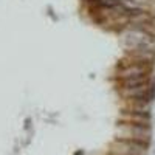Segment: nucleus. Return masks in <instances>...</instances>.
Segmentation results:
<instances>
[{"label": "nucleus", "mask_w": 155, "mask_h": 155, "mask_svg": "<svg viewBox=\"0 0 155 155\" xmlns=\"http://www.w3.org/2000/svg\"><path fill=\"white\" fill-rule=\"evenodd\" d=\"M152 127L150 124H135V123H124L118 121L116 126V138L120 140H138L150 143Z\"/></svg>", "instance_id": "obj_1"}, {"label": "nucleus", "mask_w": 155, "mask_h": 155, "mask_svg": "<svg viewBox=\"0 0 155 155\" xmlns=\"http://www.w3.org/2000/svg\"><path fill=\"white\" fill-rule=\"evenodd\" d=\"M147 141H138V140H120L115 138L110 144V153L116 155H144L149 149Z\"/></svg>", "instance_id": "obj_2"}, {"label": "nucleus", "mask_w": 155, "mask_h": 155, "mask_svg": "<svg viewBox=\"0 0 155 155\" xmlns=\"http://www.w3.org/2000/svg\"><path fill=\"white\" fill-rule=\"evenodd\" d=\"M153 64H138V62H124L116 67V79H129V78H140L152 74Z\"/></svg>", "instance_id": "obj_3"}, {"label": "nucleus", "mask_w": 155, "mask_h": 155, "mask_svg": "<svg viewBox=\"0 0 155 155\" xmlns=\"http://www.w3.org/2000/svg\"><path fill=\"white\" fill-rule=\"evenodd\" d=\"M150 120H152L150 110H129V109H121V113L118 115V121H124V123L150 124Z\"/></svg>", "instance_id": "obj_4"}, {"label": "nucleus", "mask_w": 155, "mask_h": 155, "mask_svg": "<svg viewBox=\"0 0 155 155\" xmlns=\"http://www.w3.org/2000/svg\"><path fill=\"white\" fill-rule=\"evenodd\" d=\"M152 81V74L149 76H140V78H129V79H118V90H123V88H135V87H141V85H146V84H150Z\"/></svg>", "instance_id": "obj_5"}, {"label": "nucleus", "mask_w": 155, "mask_h": 155, "mask_svg": "<svg viewBox=\"0 0 155 155\" xmlns=\"http://www.w3.org/2000/svg\"><path fill=\"white\" fill-rule=\"evenodd\" d=\"M74 155H82V150H78V152H76Z\"/></svg>", "instance_id": "obj_6"}]
</instances>
